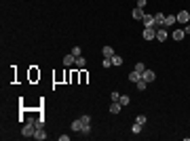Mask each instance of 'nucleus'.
Here are the masks:
<instances>
[{
	"label": "nucleus",
	"instance_id": "f03ea898",
	"mask_svg": "<svg viewBox=\"0 0 190 141\" xmlns=\"http://www.w3.org/2000/svg\"><path fill=\"white\" fill-rule=\"evenodd\" d=\"M167 38H169V32H167V28H158V30H156V40H158V42H165Z\"/></svg>",
	"mask_w": 190,
	"mask_h": 141
},
{
	"label": "nucleus",
	"instance_id": "aec40b11",
	"mask_svg": "<svg viewBox=\"0 0 190 141\" xmlns=\"http://www.w3.org/2000/svg\"><path fill=\"white\" fill-rule=\"evenodd\" d=\"M146 120H148V118H146V116H144V114H137V116H135V122H140V124H146Z\"/></svg>",
	"mask_w": 190,
	"mask_h": 141
},
{
	"label": "nucleus",
	"instance_id": "9b49d317",
	"mask_svg": "<svg viewBox=\"0 0 190 141\" xmlns=\"http://www.w3.org/2000/svg\"><path fill=\"white\" fill-rule=\"evenodd\" d=\"M120 107H123V105H120V101L110 103V114H118V112H120Z\"/></svg>",
	"mask_w": 190,
	"mask_h": 141
},
{
	"label": "nucleus",
	"instance_id": "4be33fe9",
	"mask_svg": "<svg viewBox=\"0 0 190 141\" xmlns=\"http://www.w3.org/2000/svg\"><path fill=\"white\" fill-rule=\"evenodd\" d=\"M80 120H83V126H91V118L89 116H80Z\"/></svg>",
	"mask_w": 190,
	"mask_h": 141
},
{
	"label": "nucleus",
	"instance_id": "1a4fd4ad",
	"mask_svg": "<svg viewBox=\"0 0 190 141\" xmlns=\"http://www.w3.org/2000/svg\"><path fill=\"white\" fill-rule=\"evenodd\" d=\"M178 21V17H173V15H169V17H165V23H163V28H171L173 23Z\"/></svg>",
	"mask_w": 190,
	"mask_h": 141
},
{
	"label": "nucleus",
	"instance_id": "b1692460",
	"mask_svg": "<svg viewBox=\"0 0 190 141\" xmlns=\"http://www.w3.org/2000/svg\"><path fill=\"white\" fill-rule=\"evenodd\" d=\"M144 70H146V65H144L142 61H140V63L135 65V72H140V74H144Z\"/></svg>",
	"mask_w": 190,
	"mask_h": 141
},
{
	"label": "nucleus",
	"instance_id": "423d86ee",
	"mask_svg": "<svg viewBox=\"0 0 190 141\" xmlns=\"http://www.w3.org/2000/svg\"><path fill=\"white\" fill-rule=\"evenodd\" d=\"M131 15H133V19H137V21H142V19H144V15H146V13H144V8H140V6H135Z\"/></svg>",
	"mask_w": 190,
	"mask_h": 141
},
{
	"label": "nucleus",
	"instance_id": "6ab92c4d",
	"mask_svg": "<svg viewBox=\"0 0 190 141\" xmlns=\"http://www.w3.org/2000/svg\"><path fill=\"white\" fill-rule=\"evenodd\" d=\"M118 101H120V105H129V103H131L129 95H120V99H118Z\"/></svg>",
	"mask_w": 190,
	"mask_h": 141
},
{
	"label": "nucleus",
	"instance_id": "393cba45",
	"mask_svg": "<svg viewBox=\"0 0 190 141\" xmlns=\"http://www.w3.org/2000/svg\"><path fill=\"white\" fill-rule=\"evenodd\" d=\"M110 97H112V101H118V99H120V95L116 93V91H112V93H110Z\"/></svg>",
	"mask_w": 190,
	"mask_h": 141
},
{
	"label": "nucleus",
	"instance_id": "6e6552de",
	"mask_svg": "<svg viewBox=\"0 0 190 141\" xmlns=\"http://www.w3.org/2000/svg\"><path fill=\"white\" fill-rule=\"evenodd\" d=\"M74 63H76V57H74L72 53L63 57V65H68V67H70V65H74Z\"/></svg>",
	"mask_w": 190,
	"mask_h": 141
},
{
	"label": "nucleus",
	"instance_id": "f257e3e1",
	"mask_svg": "<svg viewBox=\"0 0 190 141\" xmlns=\"http://www.w3.org/2000/svg\"><path fill=\"white\" fill-rule=\"evenodd\" d=\"M156 38V28H144V40H154Z\"/></svg>",
	"mask_w": 190,
	"mask_h": 141
},
{
	"label": "nucleus",
	"instance_id": "412c9836",
	"mask_svg": "<svg viewBox=\"0 0 190 141\" xmlns=\"http://www.w3.org/2000/svg\"><path fill=\"white\" fill-rule=\"evenodd\" d=\"M131 131H133L135 135H140V133H142V124H140V122H135V124L131 126Z\"/></svg>",
	"mask_w": 190,
	"mask_h": 141
},
{
	"label": "nucleus",
	"instance_id": "ddd939ff",
	"mask_svg": "<svg viewBox=\"0 0 190 141\" xmlns=\"http://www.w3.org/2000/svg\"><path fill=\"white\" fill-rule=\"evenodd\" d=\"M135 87H137V91H146V87H148V82H146L144 78H140V80L135 82Z\"/></svg>",
	"mask_w": 190,
	"mask_h": 141
},
{
	"label": "nucleus",
	"instance_id": "4468645a",
	"mask_svg": "<svg viewBox=\"0 0 190 141\" xmlns=\"http://www.w3.org/2000/svg\"><path fill=\"white\" fill-rule=\"evenodd\" d=\"M140 78H142V74H140V72H135V70H133V72L129 74V80H131V82H137Z\"/></svg>",
	"mask_w": 190,
	"mask_h": 141
},
{
	"label": "nucleus",
	"instance_id": "20e7f679",
	"mask_svg": "<svg viewBox=\"0 0 190 141\" xmlns=\"http://www.w3.org/2000/svg\"><path fill=\"white\" fill-rule=\"evenodd\" d=\"M144 25L146 28H156V21H154V15H144Z\"/></svg>",
	"mask_w": 190,
	"mask_h": 141
},
{
	"label": "nucleus",
	"instance_id": "a211bd4d",
	"mask_svg": "<svg viewBox=\"0 0 190 141\" xmlns=\"http://www.w3.org/2000/svg\"><path fill=\"white\" fill-rule=\"evenodd\" d=\"M101 67H112V57H103V61H101Z\"/></svg>",
	"mask_w": 190,
	"mask_h": 141
},
{
	"label": "nucleus",
	"instance_id": "dca6fc26",
	"mask_svg": "<svg viewBox=\"0 0 190 141\" xmlns=\"http://www.w3.org/2000/svg\"><path fill=\"white\" fill-rule=\"evenodd\" d=\"M74 65H76V67H85V65H87L85 57H83V55H80V57H76V63H74Z\"/></svg>",
	"mask_w": 190,
	"mask_h": 141
},
{
	"label": "nucleus",
	"instance_id": "9d476101",
	"mask_svg": "<svg viewBox=\"0 0 190 141\" xmlns=\"http://www.w3.org/2000/svg\"><path fill=\"white\" fill-rule=\"evenodd\" d=\"M184 36H186V32H184V30H173V40H178V42H180V40H184Z\"/></svg>",
	"mask_w": 190,
	"mask_h": 141
},
{
	"label": "nucleus",
	"instance_id": "c85d7f7f",
	"mask_svg": "<svg viewBox=\"0 0 190 141\" xmlns=\"http://www.w3.org/2000/svg\"><path fill=\"white\" fill-rule=\"evenodd\" d=\"M186 34H190V23H186V30H184Z\"/></svg>",
	"mask_w": 190,
	"mask_h": 141
},
{
	"label": "nucleus",
	"instance_id": "c756f323",
	"mask_svg": "<svg viewBox=\"0 0 190 141\" xmlns=\"http://www.w3.org/2000/svg\"><path fill=\"white\" fill-rule=\"evenodd\" d=\"M188 13H190V11H188Z\"/></svg>",
	"mask_w": 190,
	"mask_h": 141
},
{
	"label": "nucleus",
	"instance_id": "5701e85b",
	"mask_svg": "<svg viewBox=\"0 0 190 141\" xmlns=\"http://www.w3.org/2000/svg\"><path fill=\"white\" fill-rule=\"evenodd\" d=\"M72 55H74V57H80V55H83V48H80V47H74V48H72Z\"/></svg>",
	"mask_w": 190,
	"mask_h": 141
},
{
	"label": "nucleus",
	"instance_id": "cd10ccee",
	"mask_svg": "<svg viewBox=\"0 0 190 141\" xmlns=\"http://www.w3.org/2000/svg\"><path fill=\"white\" fill-rule=\"evenodd\" d=\"M137 6H140V8H144V6H146V0H137Z\"/></svg>",
	"mask_w": 190,
	"mask_h": 141
},
{
	"label": "nucleus",
	"instance_id": "0eeeda50",
	"mask_svg": "<svg viewBox=\"0 0 190 141\" xmlns=\"http://www.w3.org/2000/svg\"><path fill=\"white\" fill-rule=\"evenodd\" d=\"M34 139H36V141H45V139H47V133H45V129H36V133H34Z\"/></svg>",
	"mask_w": 190,
	"mask_h": 141
},
{
	"label": "nucleus",
	"instance_id": "39448f33",
	"mask_svg": "<svg viewBox=\"0 0 190 141\" xmlns=\"http://www.w3.org/2000/svg\"><path fill=\"white\" fill-rule=\"evenodd\" d=\"M142 78H144V80H146V82H148V84H150V82H152V80H154V78H156V74H154V72H152V70H144Z\"/></svg>",
	"mask_w": 190,
	"mask_h": 141
},
{
	"label": "nucleus",
	"instance_id": "7ed1b4c3",
	"mask_svg": "<svg viewBox=\"0 0 190 141\" xmlns=\"http://www.w3.org/2000/svg\"><path fill=\"white\" fill-rule=\"evenodd\" d=\"M175 17H178L180 23H190V13H188V11H180Z\"/></svg>",
	"mask_w": 190,
	"mask_h": 141
},
{
	"label": "nucleus",
	"instance_id": "a878e982",
	"mask_svg": "<svg viewBox=\"0 0 190 141\" xmlns=\"http://www.w3.org/2000/svg\"><path fill=\"white\" fill-rule=\"evenodd\" d=\"M36 126L42 129V126H45V118H38V120H36Z\"/></svg>",
	"mask_w": 190,
	"mask_h": 141
},
{
	"label": "nucleus",
	"instance_id": "2eb2a0df",
	"mask_svg": "<svg viewBox=\"0 0 190 141\" xmlns=\"http://www.w3.org/2000/svg\"><path fill=\"white\" fill-rule=\"evenodd\" d=\"M101 53H103V57H112V55H114V48L112 47H103L101 48Z\"/></svg>",
	"mask_w": 190,
	"mask_h": 141
},
{
	"label": "nucleus",
	"instance_id": "f8f14e48",
	"mask_svg": "<svg viewBox=\"0 0 190 141\" xmlns=\"http://www.w3.org/2000/svg\"><path fill=\"white\" fill-rule=\"evenodd\" d=\"M72 131H78V133H80V131H83V120H80V118H78V120H74V122H72Z\"/></svg>",
	"mask_w": 190,
	"mask_h": 141
},
{
	"label": "nucleus",
	"instance_id": "bb28decb",
	"mask_svg": "<svg viewBox=\"0 0 190 141\" xmlns=\"http://www.w3.org/2000/svg\"><path fill=\"white\" fill-rule=\"evenodd\" d=\"M80 133H83V135H89V133H91V126H83V131H80Z\"/></svg>",
	"mask_w": 190,
	"mask_h": 141
},
{
	"label": "nucleus",
	"instance_id": "f3484780",
	"mask_svg": "<svg viewBox=\"0 0 190 141\" xmlns=\"http://www.w3.org/2000/svg\"><path fill=\"white\" fill-rule=\"evenodd\" d=\"M120 63H123V57L114 53V55H112V65H120Z\"/></svg>",
	"mask_w": 190,
	"mask_h": 141
}]
</instances>
